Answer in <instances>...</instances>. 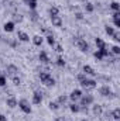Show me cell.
I'll return each instance as SVG.
<instances>
[{"label": "cell", "instance_id": "obj_39", "mask_svg": "<svg viewBox=\"0 0 120 121\" xmlns=\"http://www.w3.org/2000/svg\"><path fill=\"white\" fill-rule=\"evenodd\" d=\"M55 51H57V52H62V51H64V49H62V45H61V44H57V45H55Z\"/></svg>", "mask_w": 120, "mask_h": 121}, {"label": "cell", "instance_id": "obj_8", "mask_svg": "<svg viewBox=\"0 0 120 121\" xmlns=\"http://www.w3.org/2000/svg\"><path fill=\"white\" fill-rule=\"evenodd\" d=\"M17 103H18V101H17V99H16V97H14L13 94H11V96H10V97H9L7 100H6V104H7V106H9L10 108H14V107L17 106Z\"/></svg>", "mask_w": 120, "mask_h": 121}, {"label": "cell", "instance_id": "obj_33", "mask_svg": "<svg viewBox=\"0 0 120 121\" xmlns=\"http://www.w3.org/2000/svg\"><path fill=\"white\" fill-rule=\"evenodd\" d=\"M112 52H113L115 55H119V54H120V47H119V45H115V47L112 48Z\"/></svg>", "mask_w": 120, "mask_h": 121}, {"label": "cell", "instance_id": "obj_15", "mask_svg": "<svg viewBox=\"0 0 120 121\" xmlns=\"http://www.w3.org/2000/svg\"><path fill=\"white\" fill-rule=\"evenodd\" d=\"M14 23L13 21H7V23H4V26H3V28H4V31L6 32H13L14 31Z\"/></svg>", "mask_w": 120, "mask_h": 121}, {"label": "cell", "instance_id": "obj_7", "mask_svg": "<svg viewBox=\"0 0 120 121\" xmlns=\"http://www.w3.org/2000/svg\"><path fill=\"white\" fill-rule=\"evenodd\" d=\"M6 70H7V73H9L10 76H16V75H17V72H18V68H17L16 65H7Z\"/></svg>", "mask_w": 120, "mask_h": 121}, {"label": "cell", "instance_id": "obj_24", "mask_svg": "<svg viewBox=\"0 0 120 121\" xmlns=\"http://www.w3.org/2000/svg\"><path fill=\"white\" fill-rule=\"evenodd\" d=\"M66 100H68V96H65V94H61L60 97H58V101H57V103H58V104H65V103H66Z\"/></svg>", "mask_w": 120, "mask_h": 121}, {"label": "cell", "instance_id": "obj_9", "mask_svg": "<svg viewBox=\"0 0 120 121\" xmlns=\"http://www.w3.org/2000/svg\"><path fill=\"white\" fill-rule=\"evenodd\" d=\"M17 38H18L20 41H23V42H28V41H30L28 34L24 32V31H18V32H17Z\"/></svg>", "mask_w": 120, "mask_h": 121}, {"label": "cell", "instance_id": "obj_14", "mask_svg": "<svg viewBox=\"0 0 120 121\" xmlns=\"http://www.w3.org/2000/svg\"><path fill=\"white\" fill-rule=\"evenodd\" d=\"M38 58H40V60H41V63H50V58H48V54L45 52V51H41L40 52V55H38Z\"/></svg>", "mask_w": 120, "mask_h": 121}, {"label": "cell", "instance_id": "obj_10", "mask_svg": "<svg viewBox=\"0 0 120 121\" xmlns=\"http://www.w3.org/2000/svg\"><path fill=\"white\" fill-rule=\"evenodd\" d=\"M51 23L54 27H61L62 26V18L60 16H51Z\"/></svg>", "mask_w": 120, "mask_h": 121}, {"label": "cell", "instance_id": "obj_20", "mask_svg": "<svg viewBox=\"0 0 120 121\" xmlns=\"http://www.w3.org/2000/svg\"><path fill=\"white\" fill-rule=\"evenodd\" d=\"M69 110H71L72 113H79V111H81V106L76 104V103H72V104L69 106Z\"/></svg>", "mask_w": 120, "mask_h": 121}, {"label": "cell", "instance_id": "obj_2", "mask_svg": "<svg viewBox=\"0 0 120 121\" xmlns=\"http://www.w3.org/2000/svg\"><path fill=\"white\" fill-rule=\"evenodd\" d=\"M75 45H76L78 49L82 51V52H88V49H89V45H88L86 39H83V38H76V39H75Z\"/></svg>", "mask_w": 120, "mask_h": 121}, {"label": "cell", "instance_id": "obj_42", "mask_svg": "<svg viewBox=\"0 0 120 121\" xmlns=\"http://www.w3.org/2000/svg\"><path fill=\"white\" fill-rule=\"evenodd\" d=\"M0 121H7V118H6V116H3V114H0Z\"/></svg>", "mask_w": 120, "mask_h": 121}, {"label": "cell", "instance_id": "obj_46", "mask_svg": "<svg viewBox=\"0 0 120 121\" xmlns=\"http://www.w3.org/2000/svg\"><path fill=\"white\" fill-rule=\"evenodd\" d=\"M82 121H88V120H82Z\"/></svg>", "mask_w": 120, "mask_h": 121}, {"label": "cell", "instance_id": "obj_16", "mask_svg": "<svg viewBox=\"0 0 120 121\" xmlns=\"http://www.w3.org/2000/svg\"><path fill=\"white\" fill-rule=\"evenodd\" d=\"M82 70H83L85 75H89V76H95V75H96V72L93 70V68L89 66V65H85V66L82 68Z\"/></svg>", "mask_w": 120, "mask_h": 121}, {"label": "cell", "instance_id": "obj_12", "mask_svg": "<svg viewBox=\"0 0 120 121\" xmlns=\"http://www.w3.org/2000/svg\"><path fill=\"white\" fill-rule=\"evenodd\" d=\"M41 101H42V94L40 91H35L32 94V103L34 104H41Z\"/></svg>", "mask_w": 120, "mask_h": 121}, {"label": "cell", "instance_id": "obj_5", "mask_svg": "<svg viewBox=\"0 0 120 121\" xmlns=\"http://www.w3.org/2000/svg\"><path fill=\"white\" fill-rule=\"evenodd\" d=\"M81 100V104L79 106H83V107H86V106H89V104H92L93 103V96L92 94H82V97L79 99Z\"/></svg>", "mask_w": 120, "mask_h": 121}, {"label": "cell", "instance_id": "obj_38", "mask_svg": "<svg viewBox=\"0 0 120 121\" xmlns=\"http://www.w3.org/2000/svg\"><path fill=\"white\" fill-rule=\"evenodd\" d=\"M28 6H30L31 10H35V9H37V1H30V4H28Z\"/></svg>", "mask_w": 120, "mask_h": 121}, {"label": "cell", "instance_id": "obj_36", "mask_svg": "<svg viewBox=\"0 0 120 121\" xmlns=\"http://www.w3.org/2000/svg\"><path fill=\"white\" fill-rule=\"evenodd\" d=\"M76 78H78V80H79V82H82V80H85V79H86V75H85V73H79Z\"/></svg>", "mask_w": 120, "mask_h": 121}, {"label": "cell", "instance_id": "obj_26", "mask_svg": "<svg viewBox=\"0 0 120 121\" xmlns=\"http://www.w3.org/2000/svg\"><path fill=\"white\" fill-rule=\"evenodd\" d=\"M30 18L32 20V21H37V20H38V14H37L35 10H31L30 11Z\"/></svg>", "mask_w": 120, "mask_h": 121}, {"label": "cell", "instance_id": "obj_18", "mask_svg": "<svg viewBox=\"0 0 120 121\" xmlns=\"http://www.w3.org/2000/svg\"><path fill=\"white\" fill-rule=\"evenodd\" d=\"M110 116H112V118L115 121H119L120 120V108H115V110L110 113Z\"/></svg>", "mask_w": 120, "mask_h": 121}, {"label": "cell", "instance_id": "obj_23", "mask_svg": "<svg viewBox=\"0 0 120 121\" xmlns=\"http://www.w3.org/2000/svg\"><path fill=\"white\" fill-rule=\"evenodd\" d=\"M48 107H50L51 110H54V111H57V110H60V104H58V103H55V101H50V104H48Z\"/></svg>", "mask_w": 120, "mask_h": 121}, {"label": "cell", "instance_id": "obj_27", "mask_svg": "<svg viewBox=\"0 0 120 121\" xmlns=\"http://www.w3.org/2000/svg\"><path fill=\"white\" fill-rule=\"evenodd\" d=\"M47 42H48V45H55V38H54V35H48L47 37Z\"/></svg>", "mask_w": 120, "mask_h": 121}, {"label": "cell", "instance_id": "obj_41", "mask_svg": "<svg viewBox=\"0 0 120 121\" xmlns=\"http://www.w3.org/2000/svg\"><path fill=\"white\" fill-rule=\"evenodd\" d=\"M113 18H120V11H115L113 13Z\"/></svg>", "mask_w": 120, "mask_h": 121}, {"label": "cell", "instance_id": "obj_37", "mask_svg": "<svg viewBox=\"0 0 120 121\" xmlns=\"http://www.w3.org/2000/svg\"><path fill=\"white\" fill-rule=\"evenodd\" d=\"M113 24H115L116 28H119L120 27V18H113Z\"/></svg>", "mask_w": 120, "mask_h": 121}, {"label": "cell", "instance_id": "obj_3", "mask_svg": "<svg viewBox=\"0 0 120 121\" xmlns=\"http://www.w3.org/2000/svg\"><path fill=\"white\" fill-rule=\"evenodd\" d=\"M17 106L21 108V111H23V113H26V114H31V106H30V103H28L26 99L20 100V101L17 103Z\"/></svg>", "mask_w": 120, "mask_h": 121}, {"label": "cell", "instance_id": "obj_31", "mask_svg": "<svg viewBox=\"0 0 120 121\" xmlns=\"http://www.w3.org/2000/svg\"><path fill=\"white\" fill-rule=\"evenodd\" d=\"M93 56H95V58H96V59H97V60H102V59H103V58H105V56L102 55V52H100L99 49H97V51H96V52L93 54Z\"/></svg>", "mask_w": 120, "mask_h": 121}, {"label": "cell", "instance_id": "obj_40", "mask_svg": "<svg viewBox=\"0 0 120 121\" xmlns=\"http://www.w3.org/2000/svg\"><path fill=\"white\" fill-rule=\"evenodd\" d=\"M75 17H76L78 20H83V14H82V13H75Z\"/></svg>", "mask_w": 120, "mask_h": 121}, {"label": "cell", "instance_id": "obj_1", "mask_svg": "<svg viewBox=\"0 0 120 121\" xmlns=\"http://www.w3.org/2000/svg\"><path fill=\"white\" fill-rule=\"evenodd\" d=\"M40 80H41V83H44V85L48 86V87H51V86L55 85V80H54V78L50 75V72H41V73H40Z\"/></svg>", "mask_w": 120, "mask_h": 121}, {"label": "cell", "instance_id": "obj_43", "mask_svg": "<svg viewBox=\"0 0 120 121\" xmlns=\"http://www.w3.org/2000/svg\"><path fill=\"white\" fill-rule=\"evenodd\" d=\"M57 121H66L65 117H57Z\"/></svg>", "mask_w": 120, "mask_h": 121}, {"label": "cell", "instance_id": "obj_44", "mask_svg": "<svg viewBox=\"0 0 120 121\" xmlns=\"http://www.w3.org/2000/svg\"><path fill=\"white\" fill-rule=\"evenodd\" d=\"M23 1H24V3H26L27 6H28V4H30V1H31V0H23Z\"/></svg>", "mask_w": 120, "mask_h": 121}, {"label": "cell", "instance_id": "obj_13", "mask_svg": "<svg viewBox=\"0 0 120 121\" xmlns=\"http://www.w3.org/2000/svg\"><path fill=\"white\" fill-rule=\"evenodd\" d=\"M92 111H93V114H95L96 117H100V116L103 114V108H102L100 104H95L93 108H92Z\"/></svg>", "mask_w": 120, "mask_h": 121}, {"label": "cell", "instance_id": "obj_34", "mask_svg": "<svg viewBox=\"0 0 120 121\" xmlns=\"http://www.w3.org/2000/svg\"><path fill=\"white\" fill-rule=\"evenodd\" d=\"M20 83H21V79H20V78H17V76H13V85L18 86Z\"/></svg>", "mask_w": 120, "mask_h": 121}, {"label": "cell", "instance_id": "obj_6", "mask_svg": "<svg viewBox=\"0 0 120 121\" xmlns=\"http://www.w3.org/2000/svg\"><path fill=\"white\" fill-rule=\"evenodd\" d=\"M82 97V91L79 90V89H75V90H72V93L69 94V99L74 101V103H76L79 99Z\"/></svg>", "mask_w": 120, "mask_h": 121}, {"label": "cell", "instance_id": "obj_29", "mask_svg": "<svg viewBox=\"0 0 120 121\" xmlns=\"http://www.w3.org/2000/svg\"><path fill=\"white\" fill-rule=\"evenodd\" d=\"M85 10H86L88 13H92V11L95 10V6H93L92 3H86V4H85Z\"/></svg>", "mask_w": 120, "mask_h": 121}, {"label": "cell", "instance_id": "obj_4", "mask_svg": "<svg viewBox=\"0 0 120 121\" xmlns=\"http://www.w3.org/2000/svg\"><path fill=\"white\" fill-rule=\"evenodd\" d=\"M81 86L85 90H93L96 87V80H93V79H85V80L81 82Z\"/></svg>", "mask_w": 120, "mask_h": 121}, {"label": "cell", "instance_id": "obj_21", "mask_svg": "<svg viewBox=\"0 0 120 121\" xmlns=\"http://www.w3.org/2000/svg\"><path fill=\"white\" fill-rule=\"evenodd\" d=\"M23 20H24V17H23L21 14H14V16H13V23H14V24H16V23H21Z\"/></svg>", "mask_w": 120, "mask_h": 121}, {"label": "cell", "instance_id": "obj_28", "mask_svg": "<svg viewBox=\"0 0 120 121\" xmlns=\"http://www.w3.org/2000/svg\"><path fill=\"white\" fill-rule=\"evenodd\" d=\"M65 63H66V62H65V59H64L62 56H58V58H57V65H58V66L64 68V66H65Z\"/></svg>", "mask_w": 120, "mask_h": 121}, {"label": "cell", "instance_id": "obj_45", "mask_svg": "<svg viewBox=\"0 0 120 121\" xmlns=\"http://www.w3.org/2000/svg\"><path fill=\"white\" fill-rule=\"evenodd\" d=\"M31 1H37V0H31Z\"/></svg>", "mask_w": 120, "mask_h": 121}, {"label": "cell", "instance_id": "obj_17", "mask_svg": "<svg viewBox=\"0 0 120 121\" xmlns=\"http://www.w3.org/2000/svg\"><path fill=\"white\" fill-rule=\"evenodd\" d=\"M32 42H34V45L40 47V45L44 42V38H42L41 35H34V37H32Z\"/></svg>", "mask_w": 120, "mask_h": 121}, {"label": "cell", "instance_id": "obj_19", "mask_svg": "<svg viewBox=\"0 0 120 121\" xmlns=\"http://www.w3.org/2000/svg\"><path fill=\"white\" fill-rule=\"evenodd\" d=\"M95 44H96V47H97V49H102V48H106V44H105V41H103L102 38H96V39H95Z\"/></svg>", "mask_w": 120, "mask_h": 121}, {"label": "cell", "instance_id": "obj_11", "mask_svg": "<svg viewBox=\"0 0 120 121\" xmlns=\"http://www.w3.org/2000/svg\"><path fill=\"white\" fill-rule=\"evenodd\" d=\"M99 93H100V96H103V97H107V96H110L112 89H110L109 86H102V87L99 89Z\"/></svg>", "mask_w": 120, "mask_h": 121}, {"label": "cell", "instance_id": "obj_25", "mask_svg": "<svg viewBox=\"0 0 120 121\" xmlns=\"http://www.w3.org/2000/svg\"><path fill=\"white\" fill-rule=\"evenodd\" d=\"M110 9L113 10V11H119L120 10V4L117 1H113V3H110Z\"/></svg>", "mask_w": 120, "mask_h": 121}, {"label": "cell", "instance_id": "obj_47", "mask_svg": "<svg viewBox=\"0 0 120 121\" xmlns=\"http://www.w3.org/2000/svg\"><path fill=\"white\" fill-rule=\"evenodd\" d=\"M0 38H1V35H0Z\"/></svg>", "mask_w": 120, "mask_h": 121}, {"label": "cell", "instance_id": "obj_30", "mask_svg": "<svg viewBox=\"0 0 120 121\" xmlns=\"http://www.w3.org/2000/svg\"><path fill=\"white\" fill-rule=\"evenodd\" d=\"M105 31H106V34H107V35H113L115 28H113V27H110V26H106V27H105Z\"/></svg>", "mask_w": 120, "mask_h": 121}, {"label": "cell", "instance_id": "obj_22", "mask_svg": "<svg viewBox=\"0 0 120 121\" xmlns=\"http://www.w3.org/2000/svg\"><path fill=\"white\" fill-rule=\"evenodd\" d=\"M48 13H50L51 16H58V14H60V9H58V7H50Z\"/></svg>", "mask_w": 120, "mask_h": 121}, {"label": "cell", "instance_id": "obj_32", "mask_svg": "<svg viewBox=\"0 0 120 121\" xmlns=\"http://www.w3.org/2000/svg\"><path fill=\"white\" fill-rule=\"evenodd\" d=\"M6 85H7V79H6V76L0 75V86H1V87H4Z\"/></svg>", "mask_w": 120, "mask_h": 121}, {"label": "cell", "instance_id": "obj_35", "mask_svg": "<svg viewBox=\"0 0 120 121\" xmlns=\"http://www.w3.org/2000/svg\"><path fill=\"white\" fill-rule=\"evenodd\" d=\"M112 37H113V39H115V41H117V42L120 41V32H117V31H115Z\"/></svg>", "mask_w": 120, "mask_h": 121}]
</instances>
